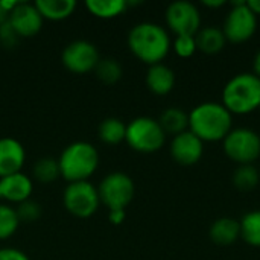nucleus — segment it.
<instances>
[{
    "mask_svg": "<svg viewBox=\"0 0 260 260\" xmlns=\"http://www.w3.org/2000/svg\"><path fill=\"white\" fill-rule=\"evenodd\" d=\"M128 47L140 61L154 66L161 62L169 53L171 38L160 24L143 21L129 30Z\"/></svg>",
    "mask_w": 260,
    "mask_h": 260,
    "instance_id": "1",
    "label": "nucleus"
},
{
    "mask_svg": "<svg viewBox=\"0 0 260 260\" xmlns=\"http://www.w3.org/2000/svg\"><path fill=\"white\" fill-rule=\"evenodd\" d=\"M189 131L203 142L224 140L232 131V113L218 102H203L189 114Z\"/></svg>",
    "mask_w": 260,
    "mask_h": 260,
    "instance_id": "2",
    "label": "nucleus"
},
{
    "mask_svg": "<svg viewBox=\"0 0 260 260\" xmlns=\"http://www.w3.org/2000/svg\"><path fill=\"white\" fill-rule=\"evenodd\" d=\"M58 163L61 177L69 183L88 181L99 166V154L88 142H73L61 152Z\"/></svg>",
    "mask_w": 260,
    "mask_h": 260,
    "instance_id": "3",
    "label": "nucleus"
},
{
    "mask_svg": "<svg viewBox=\"0 0 260 260\" xmlns=\"http://www.w3.org/2000/svg\"><path fill=\"white\" fill-rule=\"evenodd\" d=\"M222 105L232 114H248L259 108V76L247 72L233 76L222 90Z\"/></svg>",
    "mask_w": 260,
    "mask_h": 260,
    "instance_id": "4",
    "label": "nucleus"
},
{
    "mask_svg": "<svg viewBox=\"0 0 260 260\" xmlns=\"http://www.w3.org/2000/svg\"><path fill=\"white\" fill-rule=\"evenodd\" d=\"M126 143L139 152H155L161 149L166 140V134L158 120L152 117H136L126 125Z\"/></svg>",
    "mask_w": 260,
    "mask_h": 260,
    "instance_id": "5",
    "label": "nucleus"
},
{
    "mask_svg": "<svg viewBox=\"0 0 260 260\" xmlns=\"http://www.w3.org/2000/svg\"><path fill=\"white\" fill-rule=\"evenodd\" d=\"M99 200L108 210H125L136 193L134 181L123 172L108 174L99 184Z\"/></svg>",
    "mask_w": 260,
    "mask_h": 260,
    "instance_id": "6",
    "label": "nucleus"
},
{
    "mask_svg": "<svg viewBox=\"0 0 260 260\" xmlns=\"http://www.w3.org/2000/svg\"><path fill=\"white\" fill-rule=\"evenodd\" d=\"M222 142L227 157L239 165H253L260 157V136L250 128L232 129Z\"/></svg>",
    "mask_w": 260,
    "mask_h": 260,
    "instance_id": "7",
    "label": "nucleus"
},
{
    "mask_svg": "<svg viewBox=\"0 0 260 260\" xmlns=\"http://www.w3.org/2000/svg\"><path fill=\"white\" fill-rule=\"evenodd\" d=\"M62 201L67 212L81 219L93 216L101 204L98 189L88 181L69 183L64 190Z\"/></svg>",
    "mask_w": 260,
    "mask_h": 260,
    "instance_id": "8",
    "label": "nucleus"
},
{
    "mask_svg": "<svg viewBox=\"0 0 260 260\" xmlns=\"http://www.w3.org/2000/svg\"><path fill=\"white\" fill-rule=\"evenodd\" d=\"M257 27V15L248 8L247 0L233 2V8L227 14L222 26L225 38L232 43H244L250 40Z\"/></svg>",
    "mask_w": 260,
    "mask_h": 260,
    "instance_id": "9",
    "label": "nucleus"
},
{
    "mask_svg": "<svg viewBox=\"0 0 260 260\" xmlns=\"http://www.w3.org/2000/svg\"><path fill=\"white\" fill-rule=\"evenodd\" d=\"M101 56L98 47L85 40H76L67 44L62 50L61 61L67 70L76 75H84L88 72H94Z\"/></svg>",
    "mask_w": 260,
    "mask_h": 260,
    "instance_id": "10",
    "label": "nucleus"
},
{
    "mask_svg": "<svg viewBox=\"0 0 260 260\" xmlns=\"http://www.w3.org/2000/svg\"><path fill=\"white\" fill-rule=\"evenodd\" d=\"M166 23L178 35H197L201 29V14L198 8L187 0L172 2L166 9Z\"/></svg>",
    "mask_w": 260,
    "mask_h": 260,
    "instance_id": "11",
    "label": "nucleus"
},
{
    "mask_svg": "<svg viewBox=\"0 0 260 260\" xmlns=\"http://www.w3.org/2000/svg\"><path fill=\"white\" fill-rule=\"evenodd\" d=\"M203 152H204V142L189 129L174 136L171 142V155L180 165L190 166L198 163L203 157Z\"/></svg>",
    "mask_w": 260,
    "mask_h": 260,
    "instance_id": "12",
    "label": "nucleus"
},
{
    "mask_svg": "<svg viewBox=\"0 0 260 260\" xmlns=\"http://www.w3.org/2000/svg\"><path fill=\"white\" fill-rule=\"evenodd\" d=\"M9 23L15 29V32L24 38L37 35L43 27V17L35 8V5L18 2L17 6L9 12Z\"/></svg>",
    "mask_w": 260,
    "mask_h": 260,
    "instance_id": "13",
    "label": "nucleus"
},
{
    "mask_svg": "<svg viewBox=\"0 0 260 260\" xmlns=\"http://www.w3.org/2000/svg\"><path fill=\"white\" fill-rule=\"evenodd\" d=\"M24 158L26 152L18 140L12 137L0 139V178L21 172Z\"/></svg>",
    "mask_w": 260,
    "mask_h": 260,
    "instance_id": "14",
    "label": "nucleus"
},
{
    "mask_svg": "<svg viewBox=\"0 0 260 260\" xmlns=\"http://www.w3.org/2000/svg\"><path fill=\"white\" fill-rule=\"evenodd\" d=\"M32 189V180L23 172H17L0 178V198H5L8 201L20 204L29 200Z\"/></svg>",
    "mask_w": 260,
    "mask_h": 260,
    "instance_id": "15",
    "label": "nucleus"
},
{
    "mask_svg": "<svg viewBox=\"0 0 260 260\" xmlns=\"http://www.w3.org/2000/svg\"><path fill=\"white\" fill-rule=\"evenodd\" d=\"M210 241L219 247L233 245L241 238V225L239 221L230 216H224L216 219L209 230Z\"/></svg>",
    "mask_w": 260,
    "mask_h": 260,
    "instance_id": "16",
    "label": "nucleus"
},
{
    "mask_svg": "<svg viewBox=\"0 0 260 260\" xmlns=\"http://www.w3.org/2000/svg\"><path fill=\"white\" fill-rule=\"evenodd\" d=\"M146 85L155 94H168L175 85V73L166 64L149 66L146 73Z\"/></svg>",
    "mask_w": 260,
    "mask_h": 260,
    "instance_id": "17",
    "label": "nucleus"
},
{
    "mask_svg": "<svg viewBox=\"0 0 260 260\" xmlns=\"http://www.w3.org/2000/svg\"><path fill=\"white\" fill-rule=\"evenodd\" d=\"M34 5L43 18L53 21L70 17L76 9L75 0H37Z\"/></svg>",
    "mask_w": 260,
    "mask_h": 260,
    "instance_id": "18",
    "label": "nucleus"
},
{
    "mask_svg": "<svg viewBox=\"0 0 260 260\" xmlns=\"http://www.w3.org/2000/svg\"><path fill=\"white\" fill-rule=\"evenodd\" d=\"M195 41H197V47L201 52L213 55V53H218L224 49L227 38H225L222 29L207 26V27H203L197 32Z\"/></svg>",
    "mask_w": 260,
    "mask_h": 260,
    "instance_id": "19",
    "label": "nucleus"
},
{
    "mask_svg": "<svg viewBox=\"0 0 260 260\" xmlns=\"http://www.w3.org/2000/svg\"><path fill=\"white\" fill-rule=\"evenodd\" d=\"M160 126L163 128L165 134H181L184 131H187L189 128V114L178 108V107H169L166 108L160 119H158Z\"/></svg>",
    "mask_w": 260,
    "mask_h": 260,
    "instance_id": "20",
    "label": "nucleus"
},
{
    "mask_svg": "<svg viewBox=\"0 0 260 260\" xmlns=\"http://www.w3.org/2000/svg\"><path fill=\"white\" fill-rule=\"evenodd\" d=\"M87 9L99 18H113L125 12L128 8L126 0H87Z\"/></svg>",
    "mask_w": 260,
    "mask_h": 260,
    "instance_id": "21",
    "label": "nucleus"
},
{
    "mask_svg": "<svg viewBox=\"0 0 260 260\" xmlns=\"http://www.w3.org/2000/svg\"><path fill=\"white\" fill-rule=\"evenodd\" d=\"M126 125L117 117H107L99 125V137L107 145H119L125 140Z\"/></svg>",
    "mask_w": 260,
    "mask_h": 260,
    "instance_id": "22",
    "label": "nucleus"
},
{
    "mask_svg": "<svg viewBox=\"0 0 260 260\" xmlns=\"http://www.w3.org/2000/svg\"><path fill=\"white\" fill-rule=\"evenodd\" d=\"M241 238L251 247L260 248V210L248 212L239 221Z\"/></svg>",
    "mask_w": 260,
    "mask_h": 260,
    "instance_id": "23",
    "label": "nucleus"
},
{
    "mask_svg": "<svg viewBox=\"0 0 260 260\" xmlns=\"http://www.w3.org/2000/svg\"><path fill=\"white\" fill-rule=\"evenodd\" d=\"M32 175L41 184H50V183H53L55 180H58V177H61V171H59L58 160H55L52 157H43V158H40L34 165Z\"/></svg>",
    "mask_w": 260,
    "mask_h": 260,
    "instance_id": "24",
    "label": "nucleus"
},
{
    "mask_svg": "<svg viewBox=\"0 0 260 260\" xmlns=\"http://www.w3.org/2000/svg\"><path fill=\"white\" fill-rule=\"evenodd\" d=\"M94 73L98 79L107 85H114L116 82L120 81L123 75V69L120 62L114 58H102L99 59L98 66L94 67Z\"/></svg>",
    "mask_w": 260,
    "mask_h": 260,
    "instance_id": "25",
    "label": "nucleus"
},
{
    "mask_svg": "<svg viewBox=\"0 0 260 260\" xmlns=\"http://www.w3.org/2000/svg\"><path fill=\"white\" fill-rule=\"evenodd\" d=\"M260 174L256 166L253 165H241L233 172V184L236 189L242 192L253 190L259 184Z\"/></svg>",
    "mask_w": 260,
    "mask_h": 260,
    "instance_id": "26",
    "label": "nucleus"
},
{
    "mask_svg": "<svg viewBox=\"0 0 260 260\" xmlns=\"http://www.w3.org/2000/svg\"><path fill=\"white\" fill-rule=\"evenodd\" d=\"M20 225L15 209L0 204V241L11 238Z\"/></svg>",
    "mask_w": 260,
    "mask_h": 260,
    "instance_id": "27",
    "label": "nucleus"
},
{
    "mask_svg": "<svg viewBox=\"0 0 260 260\" xmlns=\"http://www.w3.org/2000/svg\"><path fill=\"white\" fill-rule=\"evenodd\" d=\"M20 222H35L41 218V207L38 203L26 200L20 203L15 209Z\"/></svg>",
    "mask_w": 260,
    "mask_h": 260,
    "instance_id": "28",
    "label": "nucleus"
},
{
    "mask_svg": "<svg viewBox=\"0 0 260 260\" xmlns=\"http://www.w3.org/2000/svg\"><path fill=\"white\" fill-rule=\"evenodd\" d=\"M174 50L181 58L192 56L198 50L195 35H178L174 41Z\"/></svg>",
    "mask_w": 260,
    "mask_h": 260,
    "instance_id": "29",
    "label": "nucleus"
},
{
    "mask_svg": "<svg viewBox=\"0 0 260 260\" xmlns=\"http://www.w3.org/2000/svg\"><path fill=\"white\" fill-rule=\"evenodd\" d=\"M18 40H20V35L15 32L9 20L0 24V44L5 49H14L18 44Z\"/></svg>",
    "mask_w": 260,
    "mask_h": 260,
    "instance_id": "30",
    "label": "nucleus"
},
{
    "mask_svg": "<svg viewBox=\"0 0 260 260\" xmlns=\"http://www.w3.org/2000/svg\"><path fill=\"white\" fill-rule=\"evenodd\" d=\"M0 260H29V257L17 248H0Z\"/></svg>",
    "mask_w": 260,
    "mask_h": 260,
    "instance_id": "31",
    "label": "nucleus"
},
{
    "mask_svg": "<svg viewBox=\"0 0 260 260\" xmlns=\"http://www.w3.org/2000/svg\"><path fill=\"white\" fill-rule=\"evenodd\" d=\"M125 216H126L125 210H110V213H108V219L114 225L122 224L125 221Z\"/></svg>",
    "mask_w": 260,
    "mask_h": 260,
    "instance_id": "32",
    "label": "nucleus"
},
{
    "mask_svg": "<svg viewBox=\"0 0 260 260\" xmlns=\"http://www.w3.org/2000/svg\"><path fill=\"white\" fill-rule=\"evenodd\" d=\"M247 5L256 15L260 14V0H247Z\"/></svg>",
    "mask_w": 260,
    "mask_h": 260,
    "instance_id": "33",
    "label": "nucleus"
},
{
    "mask_svg": "<svg viewBox=\"0 0 260 260\" xmlns=\"http://www.w3.org/2000/svg\"><path fill=\"white\" fill-rule=\"evenodd\" d=\"M253 69H254V75L260 78V49L257 50L256 56H254V61H253Z\"/></svg>",
    "mask_w": 260,
    "mask_h": 260,
    "instance_id": "34",
    "label": "nucleus"
},
{
    "mask_svg": "<svg viewBox=\"0 0 260 260\" xmlns=\"http://www.w3.org/2000/svg\"><path fill=\"white\" fill-rule=\"evenodd\" d=\"M203 3H204L206 6H210V8H219V6H222L225 2H224V0H213V2H212V0H204Z\"/></svg>",
    "mask_w": 260,
    "mask_h": 260,
    "instance_id": "35",
    "label": "nucleus"
},
{
    "mask_svg": "<svg viewBox=\"0 0 260 260\" xmlns=\"http://www.w3.org/2000/svg\"><path fill=\"white\" fill-rule=\"evenodd\" d=\"M8 18H9V12H6V11L2 8V5H0V24H2V23H5Z\"/></svg>",
    "mask_w": 260,
    "mask_h": 260,
    "instance_id": "36",
    "label": "nucleus"
}]
</instances>
